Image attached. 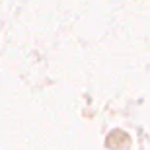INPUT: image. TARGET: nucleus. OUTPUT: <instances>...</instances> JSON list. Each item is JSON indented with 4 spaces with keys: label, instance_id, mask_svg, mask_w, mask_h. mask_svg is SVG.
Listing matches in <instances>:
<instances>
[]
</instances>
